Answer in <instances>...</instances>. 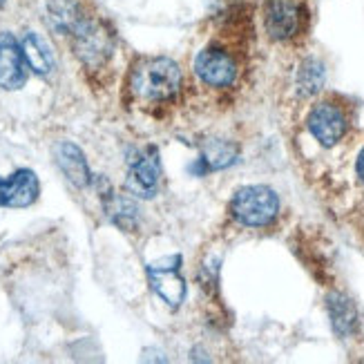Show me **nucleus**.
Returning <instances> with one entry per match:
<instances>
[{
    "label": "nucleus",
    "mask_w": 364,
    "mask_h": 364,
    "mask_svg": "<svg viewBox=\"0 0 364 364\" xmlns=\"http://www.w3.org/2000/svg\"><path fill=\"white\" fill-rule=\"evenodd\" d=\"M130 90L134 97L148 103L172 101L181 90V70L166 56L139 58L130 72Z\"/></svg>",
    "instance_id": "1"
},
{
    "label": "nucleus",
    "mask_w": 364,
    "mask_h": 364,
    "mask_svg": "<svg viewBox=\"0 0 364 364\" xmlns=\"http://www.w3.org/2000/svg\"><path fill=\"white\" fill-rule=\"evenodd\" d=\"M230 213L248 228H264L273 224L279 215V197L268 186H246L235 193L230 201Z\"/></svg>",
    "instance_id": "2"
},
{
    "label": "nucleus",
    "mask_w": 364,
    "mask_h": 364,
    "mask_svg": "<svg viewBox=\"0 0 364 364\" xmlns=\"http://www.w3.org/2000/svg\"><path fill=\"white\" fill-rule=\"evenodd\" d=\"M306 23L304 0H268L264 9V27L273 41L287 43L299 36Z\"/></svg>",
    "instance_id": "3"
},
{
    "label": "nucleus",
    "mask_w": 364,
    "mask_h": 364,
    "mask_svg": "<svg viewBox=\"0 0 364 364\" xmlns=\"http://www.w3.org/2000/svg\"><path fill=\"white\" fill-rule=\"evenodd\" d=\"M70 38H72L76 56L81 58L87 68L103 65L114 52V38L109 34V29L101 25L99 21L85 18L74 29V34Z\"/></svg>",
    "instance_id": "4"
},
{
    "label": "nucleus",
    "mask_w": 364,
    "mask_h": 364,
    "mask_svg": "<svg viewBox=\"0 0 364 364\" xmlns=\"http://www.w3.org/2000/svg\"><path fill=\"white\" fill-rule=\"evenodd\" d=\"M181 257H164L148 264V279L152 291L159 295L170 309H179L186 299V279L179 273Z\"/></svg>",
    "instance_id": "5"
},
{
    "label": "nucleus",
    "mask_w": 364,
    "mask_h": 364,
    "mask_svg": "<svg viewBox=\"0 0 364 364\" xmlns=\"http://www.w3.org/2000/svg\"><path fill=\"white\" fill-rule=\"evenodd\" d=\"M306 128L320 146L333 148L338 141H342V136L346 134L349 119H346L344 109L338 103L322 101L309 112Z\"/></svg>",
    "instance_id": "6"
},
{
    "label": "nucleus",
    "mask_w": 364,
    "mask_h": 364,
    "mask_svg": "<svg viewBox=\"0 0 364 364\" xmlns=\"http://www.w3.org/2000/svg\"><path fill=\"white\" fill-rule=\"evenodd\" d=\"M159 177H161L159 154H156L154 148H148L144 152H136L134 159H130L125 188H128L130 193L136 195V197L150 199V197L156 195V188H159Z\"/></svg>",
    "instance_id": "7"
},
{
    "label": "nucleus",
    "mask_w": 364,
    "mask_h": 364,
    "mask_svg": "<svg viewBox=\"0 0 364 364\" xmlns=\"http://www.w3.org/2000/svg\"><path fill=\"white\" fill-rule=\"evenodd\" d=\"M29 65L23 54V45L14 34L3 31L0 34V87L14 92L27 83Z\"/></svg>",
    "instance_id": "8"
},
{
    "label": "nucleus",
    "mask_w": 364,
    "mask_h": 364,
    "mask_svg": "<svg viewBox=\"0 0 364 364\" xmlns=\"http://www.w3.org/2000/svg\"><path fill=\"white\" fill-rule=\"evenodd\" d=\"M41 195V183L34 170L21 168L7 179H0V208H27Z\"/></svg>",
    "instance_id": "9"
},
{
    "label": "nucleus",
    "mask_w": 364,
    "mask_h": 364,
    "mask_svg": "<svg viewBox=\"0 0 364 364\" xmlns=\"http://www.w3.org/2000/svg\"><path fill=\"white\" fill-rule=\"evenodd\" d=\"M195 72L205 85L228 87L232 85L237 76V65L230 58V54H226L224 50H219V47H205L195 58Z\"/></svg>",
    "instance_id": "10"
},
{
    "label": "nucleus",
    "mask_w": 364,
    "mask_h": 364,
    "mask_svg": "<svg viewBox=\"0 0 364 364\" xmlns=\"http://www.w3.org/2000/svg\"><path fill=\"white\" fill-rule=\"evenodd\" d=\"M54 159L68 181L76 188H87L92 181V172L83 150L72 141H58L54 146Z\"/></svg>",
    "instance_id": "11"
},
{
    "label": "nucleus",
    "mask_w": 364,
    "mask_h": 364,
    "mask_svg": "<svg viewBox=\"0 0 364 364\" xmlns=\"http://www.w3.org/2000/svg\"><path fill=\"white\" fill-rule=\"evenodd\" d=\"M326 311L331 318V326L340 338H349L358 331V309L346 295L331 293L326 297Z\"/></svg>",
    "instance_id": "12"
},
{
    "label": "nucleus",
    "mask_w": 364,
    "mask_h": 364,
    "mask_svg": "<svg viewBox=\"0 0 364 364\" xmlns=\"http://www.w3.org/2000/svg\"><path fill=\"white\" fill-rule=\"evenodd\" d=\"M47 21H50L52 29L58 34L72 36L74 29L85 21V16L81 11V5L76 0H47Z\"/></svg>",
    "instance_id": "13"
},
{
    "label": "nucleus",
    "mask_w": 364,
    "mask_h": 364,
    "mask_svg": "<svg viewBox=\"0 0 364 364\" xmlns=\"http://www.w3.org/2000/svg\"><path fill=\"white\" fill-rule=\"evenodd\" d=\"M23 45V54H25V60L29 70L38 74V76H47L52 74L54 70V54L50 50V45H47V41L36 34V31H27L25 38L21 41Z\"/></svg>",
    "instance_id": "14"
},
{
    "label": "nucleus",
    "mask_w": 364,
    "mask_h": 364,
    "mask_svg": "<svg viewBox=\"0 0 364 364\" xmlns=\"http://www.w3.org/2000/svg\"><path fill=\"white\" fill-rule=\"evenodd\" d=\"M237 156H240V148L235 144H230V141H221V139H213L203 146L199 161L203 164L205 172H210V170L230 168L232 164H237Z\"/></svg>",
    "instance_id": "15"
},
{
    "label": "nucleus",
    "mask_w": 364,
    "mask_h": 364,
    "mask_svg": "<svg viewBox=\"0 0 364 364\" xmlns=\"http://www.w3.org/2000/svg\"><path fill=\"white\" fill-rule=\"evenodd\" d=\"M326 70L318 58H306L299 63L297 74H295V87L299 97H313L318 94L324 85Z\"/></svg>",
    "instance_id": "16"
},
{
    "label": "nucleus",
    "mask_w": 364,
    "mask_h": 364,
    "mask_svg": "<svg viewBox=\"0 0 364 364\" xmlns=\"http://www.w3.org/2000/svg\"><path fill=\"white\" fill-rule=\"evenodd\" d=\"M105 210L109 215V219L114 221L117 226H121L123 230H132L136 224V208L130 199L123 197H112L105 203Z\"/></svg>",
    "instance_id": "17"
},
{
    "label": "nucleus",
    "mask_w": 364,
    "mask_h": 364,
    "mask_svg": "<svg viewBox=\"0 0 364 364\" xmlns=\"http://www.w3.org/2000/svg\"><path fill=\"white\" fill-rule=\"evenodd\" d=\"M355 172H358V177H360V181H364V148H362V152L358 154V164H355Z\"/></svg>",
    "instance_id": "18"
},
{
    "label": "nucleus",
    "mask_w": 364,
    "mask_h": 364,
    "mask_svg": "<svg viewBox=\"0 0 364 364\" xmlns=\"http://www.w3.org/2000/svg\"><path fill=\"white\" fill-rule=\"evenodd\" d=\"M0 5H5V0H0Z\"/></svg>",
    "instance_id": "19"
}]
</instances>
